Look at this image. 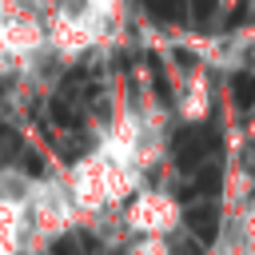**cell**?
Instances as JSON below:
<instances>
[{"mask_svg":"<svg viewBox=\"0 0 255 255\" xmlns=\"http://www.w3.org/2000/svg\"><path fill=\"white\" fill-rule=\"evenodd\" d=\"M215 128L211 124H195V128H183V131H175V143H171V151H175V163L183 167V171H191V167H199L211 151H215Z\"/></svg>","mask_w":255,"mask_h":255,"instance_id":"6da1fadb","label":"cell"},{"mask_svg":"<svg viewBox=\"0 0 255 255\" xmlns=\"http://www.w3.org/2000/svg\"><path fill=\"white\" fill-rule=\"evenodd\" d=\"M183 223H187V231H191L199 243H211L215 231H219V207H215V203H195V207L183 211Z\"/></svg>","mask_w":255,"mask_h":255,"instance_id":"7a4b0ae2","label":"cell"},{"mask_svg":"<svg viewBox=\"0 0 255 255\" xmlns=\"http://www.w3.org/2000/svg\"><path fill=\"white\" fill-rule=\"evenodd\" d=\"M147 16L159 20V24H179L187 16V0H143Z\"/></svg>","mask_w":255,"mask_h":255,"instance_id":"3957f363","label":"cell"},{"mask_svg":"<svg viewBox=\"0 0 255 255\" xmlns=\"http://www.w3.org/2000/svg\"><path fill=\"white\" fill-rule=\"evenodd\" d=\"M231 100H235L239 112L255 108V76H251V72H235V76H231Z\"/></svg>","mask_w":255,"mask_h":255,"instance_id":"277c9868","label":"cell"},{"mask_svg":"<svg viewBox=\"0 0 255 255\" xmlns=\"http://www.w3.org/2000/svg\"><path fill=\"white\" fill-rule=\"evenodd\" d=\"M223 187V175H219V167L211 163V167H199L195 171V179L187 183V195H215Z\"/></svg>","mask_w":255,"mask_h":255,"instance_id":"5b68a950","label":"cell"},{"mask_svg":"<svg viewBox=\"0 0 255 255\" xmlns=\"http://www.w3.org/2000/svg\"><path fill=\"white\" fill-rule=\"evenodd\" d=\"M52 120H56V124H64V128H76V124H80V116H76L64 100H56V104H52Z\"/></svg>","mask_w":255,"mask_h":255,"instance_id":"8992f818","label":"cell"},{"mask_svg":"<svg viewBox=\"0 0 255 255\" xmlns=\"http://www.w3.org/2000/svg\"><path fill=\"white\" fill-rule=\"evenodd\" d=\"M215 4H219V0H191V12H195V20H199V24H207V20L215 16Z\"/></svg>","mask_w":255,"mask_h":255,"instance_id":"52a82bcc","label":"cell"},{"mask_svg":"<svg viewBox=\"0 0 255 255\" xmlns=\"http://www.w3.org/2000/svg\"><path fill=\"white\" fill-rule=\"evenodd\" d=\"M151 84H155L159 100H171V92H167V80H163V72H159V64H155V60H151Z\"/></svg>","mask_w":255,"mask_h":255,"instance_id":"ba28073f","label":"cell"},{"mask_svg":"<svg viewBox=\"0 0 255 255\" xmlns=\"http://www.w3.org/2000/svg\"><path fill=\"white\" fill-rule=\"evenodd\" d=\"M80 239H84V235H72V239H60V243H56L52 251H56V255H80Z\"/></svg>","mask_w":255,"mask_h":255,"instance_id":"9c48e42d","label":"cell"},{"mask_svg":"<svg viewBox=\"0 0 255 255\" xmlns=\"http://www.w3.org/2000/svg\"><path fill=\"white\" fill-rule=\"evenodd\" d=\"M175 255H199L195 247H183V243H175Z\"/></svg>","mask_w":255,"mask_h":255,"instance_id":"30bf717a","label":"cell"}]
</instances>
